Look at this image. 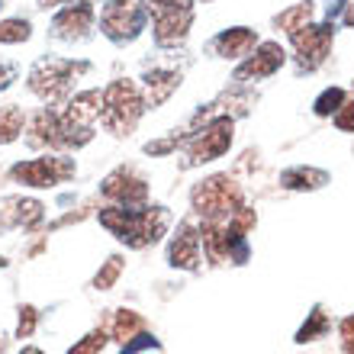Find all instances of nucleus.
<instances>
[{
	"instance_id": "20",
	"label": "nucleus",
	"mask_w": 354,
	"mask_h": 354,
	"mask_svg": "<svg viewBox=\"0 0 354 354\" xmlns=\"http://www.w3.org/2000/svg\"><path fill=\"white\" fill-rule=\"evenodd\" d=\"M345 100H348L345 87H326V91L313 100V116H319V120H332V116L338 113V106H342Z\"/></svg>"
},
{
	"instance_id": "24",
	"label": "nucleus",
	"mask_w": 354,
	"mask_h": 354,
	"mask_svg": "<svg viewBox=\"0 0 354 354\" xmlns=\"http://www.w3.org/2000/svg\"><path fill=\"white\" fill-rule=\"evenodd\" d=\"M120 274H122V258H110V261L97 270L93 287H97V290H110L113 283H116V277H120Z\"/></svg>"
},
{
	"instance_id": "8",
	"label": "nucleus",
	"mask_w": 354,
	"mask_h": 354,
	"mask_svg": "<svg viewBox=\"0 0 354 354\" xmlns=\"http://www.w3.org/2000/svg\"><path fill=\"white\" fill-rule=\"evenodd\" d=\"M97 36V3L91 0H71L58 7L48 19V39L62 46H84Z\"/></svg>"
},
{
	"instance_id": "15",
	"label": "nucleus",
	"mask_w": 354,
	"mask_h": 354,
	"mask_svg": "<svg viewBox=\"0 0 354 354\" xmlns=\"http://www.w3.org/2000/svg\"><path fill=\"white\" fill-rule=\"evenodd\" d=\"M42 216H46V206L39 200H29V196H7V200H0V225L32 229V225L42 223Z\"/></svg>"
},
{
	"instance_id": "22",
	"label": "nucleus",
	"mask_w": 354,
	"mask_h": 354,
	"mask_svg": "<svg viewBox=\"0 0 354 354\" xmlns=\"http://www.w3.org/2000/svg\"><path fill=\"white\" fill-rule=\"evenodd\" d=\"M145 328V322H142L139 313H132V309H122V313H116V326H113V338L116 342H129V338H136Z\"/></svg>"
},
{
	"instance_id": "9",
	"label": "nucleus",
	"mask_w": 354,
	"mask_h": 354,
	"mask_svg": "<svg viewBox=\"0 0 354 354\" xmlns=\"http://www.w3.org/2000/svg\"><path fill=\"white\" fill-rule=\"evenodd\" d=\"M287 62H290L287 46H280L277 39H261V42L254 46L252 55H245L242 62H235L232 81L235 84H258V81L274 77Z\"/></svg>"
},
{
	"instance_id": "10",
	"label": "nucleus",
	"mask_w": 354,
	"mask_h": 354,
	"mask_svg": "<svg viewBox=\"0 0 354 354\" xmlns=\"http://www.w3.org/2000/svg\"><path fill=\"white\" fill-rule=\"evenodd\" d=\"M196 19V7H171V10H151V39L161 52L180 48L190 39Z\"/></svg>"
},
{
	"instance_id": "31",
	"label": "nucleus",
	"mask_w": 354,
	"mask_h": 354,
	"mask_svg": "<svg viewBox=\"0 0 354 354\" xmlns=\"http://www.w3.org/2000/svg\"><path fill=\"white\" fill-rule=\"evenodd\" d=\"M342 23L354 29V0H348V3H345V13H342Z\"/></svg>"
},
{
	"instance_id": "5",
	"label": "nucleus",
	"mask_w": 354,
	"mask_h": 354,
	"mask_svg": "<svg viewBox=\"0 0 354 354\" xmlns=\"http://www.w3.org/2000/svg\"><path fill=\"white\" fill-rule=\"evenodd\" d=\"M77 174V165L68 151H46L39 158H26V161H17L10 165L7 177L10 184H19V187H32V190H48V187H58L71 180Z\"/></svg>"
},
{
	"instance_id": "1",
	"label": "nucleus",
	"mask_w": 354,
	"mask_h": 354,
	"mask_svg": "<svg viewBox=\"0 0 354 354\" xmlns=\"http://www.w3.org/2000/svg\"><path fill=\"white\" fill-rule=\"evenodd\" d=\"M93 65L87 58H62V55H42L32 62L26 75L29 93L42 100L46 106H62V103L77 91V81L91 75Z\"/></svg>"
},
{
	"instance_id": "7",
	"label": "nucleus",
	"mask_w": 354,
	"mask_h": 354,
	"mask_svg": "<svg viewBox=\"0 0 354 354\" xmlns=\"http://www.w3.org/2000/svg\"><path fill=\"white\" fill-rule=\"evenodd\" d=\"M290 58L297 65V75H313L328 62L332 46H335V23H309L299 32L287 36Z\"/></svg>"
},
{
	"instance_id": "30",
	"label": "nucleus",
	"mask_w": 354,
	"mask_h": 354,
	"mask_svg": "<svg viewBox=\"0 0 354 354\" xmlns=\"http://www.w3.org/2000/svg\"><path fill=\"white\" fill-rule=\"evenodd\" d=\"M65 3H71V0H36L39 10H58V7H65Z\"/></svg>"
},
{
	"instance_id": "27",
	"label": "nucleus",
	"mask_w": 354,
	"mask_h": 354,
	"mask_svg": "<svg viewBox=\"0 0 354 354\" xmlns=\"http://www.w3.org/2000/svg\"><path fill=\"white\" fill-rule=\"evenodd\" d=\"M19 81V65L17 62H7V58H0V93L10 91V87Z\"/></svg>"
},
{
	"instance_id": "34",
	"label": "nucleus",
	"mask_w": 354,
	"mask_h": 354,
	"mask_svg": "<svg viewBox=\"0 0 354 354\" xmlns=\"http://www.w3.org/2000/svg\"><path fill=\"white\" fill-rule=\"evenodd\" d=\"M0 268H7V258H0Z\"/></svg>"
},
{
	"instance_id": "26",
	"label": "nucleus",
	"mask_w": 354,
	"mask_h": 354,
	"mask_svg": "<svg viewBox=\"0 0 354 354\" xmlns=\"http://www.w3.org/2000/svg\"><path fill=\"white\" fill-rule=\"evenodd\" d=\"M332 122H335L338 132H354V97H348V100L338 106V113L332 116Z\"/></svg>"
},
{
	"instance_id": "18",
	"label": "nucleus",
	"mask_w": 354,
	"mask_h": 354,
	"mask_svg": "<svg viewBox=\"0 0 354 354\" xmlns=\"http://www.w3.org/2000/svg\"><path fill=\"white\" fill-rule=\"evenodd\" d=\"M26 120H29V113L19 103H3L0 106V145H13V142L23 139Z\"/></svg>"
},
{
	"instance_id": "3",
	"label": "nucleus",
	"mask_w": 354,
	"mask_h": 354,
	"mask_svg": "<svg viewBox=\"0 0 354 354\" xmlns=\"http://www.w3.org/2000/svg\"><path fill=\"white\" fill-rule=\"evenodd\" d=\"M151 23L149 0H103L97 7V29L106 42L126 48L145 36Z\"/></svg>"
},
{
	"instance_id": "29",
	"label": "nucleus",
	"mask_w": 354,
	"mask_h": 354,
	"mask_svg": "<svg viewBox=\"0 0 354 354\" xmlns=\"http://www.w3.org/2000/svg\"><path fill=\"white\" fill-rule=\"evenodd\" d=\"M171 7H196V0H149V13L151 10H171Z\"/></svg>"
},
{
	"instance_id": "14",
	"label": "nucleus",
	"mask_w": 354,
	"mask_h": 354,
	"mask_svg": "<svg viewBox=\"0 0 354 354\" xmlns=\"http://www.w3.org/2000/svg\"><path fill=\"white\" fill-rule=\"evenodd\" d=\"M168 264L171 268H184V270L200 268V229H194L190 223L177 225L174 239L168 245Z\"/></svg>"
},
{
	"instance_id": "19",
	"label": "nucleus",
	"mask_w": 354,
	"mask_h": 354,
	"mask_svg": "<svg viewBox=\"0 0 354 354\" xmlns=\"http://www.w3.org/2000/svg\"><path fill=\"white\" fill-rule=\"evenodd\" d=\"M32 39V23L26 17H0V46H26Z\"/></svg>"
},
{
	"instance_id": "32",
	"label": "nucleus",
	"mask_w": 354,
	"mask_h": 354,
	"mask_svg": "<svg viewBox=\"0 0 354 354\" xmlns=\"http://www.w3.org/2000/svg\"><path fill=\"white\" fill-rule=\"evenodd\" d=\"M19 354H46V351H42V348H32V345H26V348H23V351H19Z\"/></svg>"
},
{
	"instance_id": "13",
	"label": "nucleus",
	"mask_w": 354,
	"mask_h": 354,
	"mask_svg": "<svg viewBox=\"0 0 354 354\" xmlns=\"http://www.w3.org/2000/svg\"><path fill=\"white\" fill-rule=\"evenodd\" d=\"M180 81H184V75H180L177 68H171V65L149 68V71L142 75V81H139L142 93H145V103H149V110H158L161 103H168L171 97L177 93Z\"/></svg>"
},
{
	"instance_id": "33",
	"label": "nucleus",
	"mask_w": 354,
	"mask_h": 354,
	"mask_svg": "<svg viewBox=\"0 0 354 354\" xmlns=\"http://www.w3.org/2000/svg\"><path fill=\"white\" fill-rule=\"evenodd\" d=\"M3 7H7V0H0V13H3Z\"/></svg>"
},
{
	"instance_id": "35",
	"label": "nucleus",
	"mask_w": 354,
	"mask_h": 354,
	"mask_svg": "<svg viewBox=\"0 0 354 354\" xmlns=\"http://www.w3.org/2000/svg\"><path fill=\"white\" fill-rule=\"evenodd\" d=\"M196 3H216V0H196Z\"/></svg>"
},
{
	"instance_id": "23",
	"label": "nucleus",
	"mask_w": 354,
	"mask_h": 354,
	"mask_svg": "<svg viewBox=\"0 0 354 354\" xmlns=\"http://www.w3.org/2000/svg\"><path fill=\"white\" fill-rule=\"evenodd\" d=\"M103 348H106V332L103 328H97V332H91V335H84L77 345L68 348V354H100Z\"/></svg>"
},
{
	"instance_id": "21",
	"label": "nucleus",
	"mask_w": 354,
	"mask_h": 354,
	"mask_svg": "<svg viewBox=\"0 0 354 354\" xmlns=\"http://www.w3.org/2000/svg\"><path fill=\"white\" fill-rule=\"evenodd\" d=\"M328 328H332V319H328L322 309H313V313H309V319H306V326L297 332V342H299V345H306V342H316V338L326 335Z\"/></svg>"
},
{
	"instance_id": "11",
	"label": "nucleus",
	"mask_w": 354,
	"mask_h": 354,
	"mask_svg": "<svg viewBox=\"0 0 354 354\" xmlns=\"http://www.w3.org/2000/svg\"><path fill=\"white\" fill-rule=\"evenodd\" d=\"M100 190L106 200H113V203H120V206H145L149 203V180L136 168H126V165L103 177Z\"/></svg>"
},
{
	"instance_id": "28",
	"label": "nucleus",
	"mask_w": 354,
	"mask_h": 354,
	"mask_svg": "<svg viewBox=\"0 0 354 354\" xmlns=\"http://www.w3.org/2000/svg\"><path fill=\"white\" fill-rule=\"evenodd\" d=\"M338 332H342V348H345V354H354V316H348Z\"/></svg>"
},
{
	"instance_id": "12",
	"label": "nucleus",
	"mask_w": 354,
	"mask_h": 354,
	"mask_svg": "<svg viewBox=\"0 0 354 354\" xmlns=\"http://www.w3.org/2000/svg\"><path fill=\"white\" fill-rule=\"evenodd\" d=\"M258 42L261 39H258L254 26H225L206 42V52L213 58H223V62H242L245 55H252Z\"/></svg>"
},
{
	"instance_id": "2",
	"label": "nucleus",
	"mask_w": 354,
	"mask_h": 354,
	"mask_svg": "<svg viewBox=\"0 0 354 354\" xmlns=\"http://www.w3.org/2000/svg\"><path fill=\"white\" fill-rule=\"evenodd\" d=\"M149 113L142 84L132 77H116L103 87V110H100V129L110 132L113 139H126L136 132L142 116Z\"/></svg>"
},
{
	"instance_id": "25",
	"label": "nucleus",
	"mask_w": 354,
	"mask_h": 354,
	"mask_svg": "<svg viewBox=\"0 0 354 354\" xmlns=\"http://www.w3.org/2000/svg\"><path fill=\"white\" fill-rule=\"evenodd\" d=\"M36 322H39L36 306H19V322H17V338H19V342L36 332Z\"/></svg>"
},
{
	"instance_id": "17",
	"label": "nucleus",
	"mask_w": 354,
	"mask_h": 354,
	"mask_svg": "<svg viewBox=\"0 0 354 354\" xmlns=\"http://www.w3.org/2000/svg\"><path fill=\"white\" fill-rule=\"evenodd\" d=\"M328 184V171L309 168V165H293V168L280 171V187L283 190H319Z\"/></svg>"
},
{
	"instance_id": "16",
	"label": "nucleus",
	"mask_w": 354,
	"mask_h": 354,
	"mask_svg": "<svg viewBox=\"0 0 354 354\" xmlns=\"http://www.w3.org/2000/svg\"><path fill=\"white\" fill-rule=\"evenodd\" d=\"M313 17H316V0H299V3H290V7H283L280 13H274V17H270V26L277 29V32H283V36H293V32H299L303 26H309Z\"/></svg>"
},
{
	"instance_id": "6",
	"label": "nucleus",
	"mask_w": 354,
	"mask_h": 354,
	"mask_svg": "<svg viewBox=\"0 0 354 354\" xmlns=\"http://www.w3.org/2000/svg\"><path fill=\"white\" fill-rule=\"evenodd\" d=\"M190 203L203 219L209 223H223L232 216V209L242 206V187L229 174H209L190 190Z\"/></svg>"
},
{
	"instance_id": "4",
	"label": "nucleus",
	"mask_w": 354,
	"mask_h": 354,
	"mask_svg": "<svg viewBox=\"0 0 354 354\" xmlns=\"http://www.w3.org/2000/svg\"><path fill=\"white\" fill-rule=\"evenodd\" d=\"M235 142V120L232 116H213L209 122L196 126L184 142V168H200L225 158Z\"/></svg>"
}]
</instances>
